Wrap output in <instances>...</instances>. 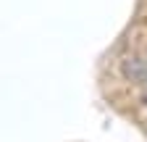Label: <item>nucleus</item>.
<instances>
[{
  "mask_svg": "<svg viewBox=\"0 0 147 142\" xmlns=\"http://www.w3.org/2000/svg\"><path fill=\"white\" fill-rule=\"evenodd\" d=\"M118 76L129 84L147 87V50H129L118 58Z\"/></svg>",
  "mask_w": 147,
  "mask_h": 142,
  "instance_id": "nucleus-1",
  "label": "nucleus"
}]
</instances>
